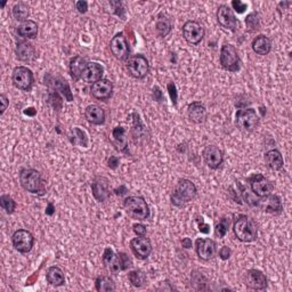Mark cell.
<instances>
[{"mask_svg": "<svg viewBox=\"0 0 292 292\" xmlns=\"http://www.w3.org/2000/svg\"><path fill=\"white\" fill-rule=\"evenodd\" d=\"M259 124V116L254 109H242L237 112V126L241 131H254Z\"/></svg>", "mask_w": 292, "mask_h": 292, "instance_id": "obj_8", "label": "cell"}, {"mask_svg": "<svg viewBox=\"0 0 292 292\" xmlns=\"http://www.w3.org/2000/svg\"><path fill=\"white\" fill-rule=\"evenodd\" d=\"M232 7H233V9L237 13L242 14V13L245 12V9L248 8V5L242 3V2H240V0H233V2H232Z\"/></svg>", "mask_w": 292, "mask_h": 292, "instance_id": "obj_41", "label": "cell"}, {"mask_svg": "<svg viewBox=\"0 0 292 292\" xmlns=\"http://www.w3.org/2000/svg\"><path fill=\"white\" fill-rule=\"evenodd\" d=\"M260 207L265 212L275 215V216L276 215H280L282 210H283L280 197L275 196V194H269V196L263 198L260 202Z\"/></svg>", "mask_w": 292, "mask_h": 292, "instance_id": "obj_22", "label": "cell"}, {"mask_svg": "<svg viewBox=\"0 0 292 292\" xmlns=\"http://www.w3.org/2000/svg\"><path fill=\"white\" fill-rule=\"evenodd\" d=\"M183 35L189 45H199L204 38V29L196 21H187L183 25Z\"/></svg>", "mask_w": 292, "mask_h": 292, "instance_id": "obj_13", "label": "cell"}, {"mask_svg": "<svg viewBox=\"0 0 292 292\" xmlns=\"http://www.w3.org/2000/svg\"><path fill=\"white\" fill-rule=\"evenodd\" d=\"M124 208L128 216L137 220H146L151 215L150 207L145 199L137 196L128 197L124 200Z\"/></svg>", "mask_w": 292, "mask_h": 292, "instance_id": "obj_4", "label": "cell"}, {"mask_svg": "<svg viewBox=\"0 0 292 292\" xmlns=\"http://www.w3.org/2000/svg\"><path fill=\"white\" fill-rule=\"evenodd\" d=\"M198 223H199V230H200V232L203 233V234H208L210 232V226H209L208 224L204 223V220H203L202 217L198 219Z\"/></svg>", "mask_w": 292, "mask_h": 292, "instance_id": "obj_45", "label": "cell"}, {"mask_svg": "<svg viewBox=\"0 0 292 292\" xmlns=\"http://www.w3.org/2000/svg\"><path fill=\"white\" fill-rule=\"evenodd\" d=\"M16 56L22 62H31L35 57V48L32 44L21 42L16 46Z\"/></svg>", "mask_w": 292, "mask_h": 292, "instance_id": "obj_26", "label": "cell"}, {"mask_svg": "<svg viewBox=\"0 0 292 292\" xmlns=\"http://www.w3.org/2000/svg\"><path fill=\"white\" fill-rule=\"evenodd\" d=\"M54 211H55V208H54V206H53L52 203H49V204H48V207H47V209H46V213L49 215V216H52V215L54 213Z\"/></svg>", "mask_w": 292, "mask_h": 292, "instance_id": "obj_51", "label": "cell"}, {"mask_svg": "<svg viewBox=\"0 0 292 292\" xmlns=\"http://www.w3.org/2000/svg\"><path fill=\"white\" fill-rule=\"evenodd\" d=\"M167 87H168V91H169V95H170V99H171L172 104L176 105V104H177V97H178L176 85L173 84V83H169Z\"/></svg>", "mask_w": 292, "mask_h": 292, "instance_id": "obj_42", "label": "cell"}, {"mask_svg": "<svg viewBox=\"0 0 292 292\" xmlns=\"http://www.w3.org/2000/svg\"><path fill=\"white\" fill-rule=\"evenodd\" d=\"M248 182L250 183L251 191L254 192L255 196H257L260 199L269 196L273 192L271 183L261 173H255V175L248 178Z\"/></svg>", "mask_w": 292, "mask_h": 292, "instance_id": "obj_11", "label": "cell"}, {"mask_svg": "<svg viewBox=\"0 0 292 292\" xmlns=\"http://www.w3.org/2000/svg\"><path fill=\"white\" fill-rule=\"evenodd\" d=\"M230 225V220L227 217H223L216 225V235L219 239H223L227 234Z\"/></svg>", "mask_w": 292, "mask_h": 292, "instance_id": "obj_38", "label": "cell"}, {"mask_svg": "<svg viewBox=\"0 0 292 292\" xmlns=\"http://www.w3.org/2000/svg\"><path fill=\"white\" fill-rule=\"evenodd\" d=\"M230 255H232V251L226 245L222 247V249L219 250V257L222 258L223 260H227L230 258Z\"/></svg>", "mask_w": 292, "mask_h": 292, "instance_id": "obj_44", "label": "cell"}, {"mask_svg": "<svg viewBox=\"0 0 292 292\" xmlns=\"http://www.w3.org/2000/svg\"><path fill=\"white\" fill-rule=\"evenodd\" d=\"M196 251L200 259L210 260L216 256L217 245L211 239H198L196 241Z\"/></svg>", "mask_w": 292, "mask_h": 292, "instance_id": "obj_17", "label": "cell"}, {"mask_svg": "<svg viewBox=\"0 0 292 292\" xmlns=\"http://www.w3.org/2000/svg\"><path fill=\"white\" fill-rule=\"evenodd\" d=\"M20 183L22 187L32 194L43 196L45 193V184L42 175L35 169H23L20 172Z\"/></svg>", "mask_w": 292, "mask_h": 292, "instance_id": "obj_5", "label": "cell"}, {"mask_svg": "<svg viewBox=\"0 0 292 292\" xmlns=\"http://www.w3.org/2000/svg\"><path fill=\"white\" fill-rule=\"evenodd\" d=\"M126 68L128 73L135 79H144L150 71V64L145 56L134 55L127 60Z\"/></svg>", "mask_w": 292, "mask_h": 292, "instance_id": "obj_7", "label": "cell"}, {"mask_svg": "<svg viewBox=\"0 0 292 292\" xmlns=\"http://www.w3.org/2000/svg\"><path fill=\"white\" fill-rule=\"evenodd\" d=\"M130 249L138 259L144 260L148 258V256L152 252V243L145 235L137 237L130 241Z\"/></svg>", "mask_w": 292, "mask_h": 292, "instance_id": "obj_15", "label": "cell"}, {"mask_svg": "<svg viewBox=\"0 0 292 292\" xmlns=\"http://www.w3.org/2000/svg\"><path fill=\"white\" fill-rule=\"evenodd\" d=\"M182 245H183V248H185V249L192 248V240L189 239V238L183 239V241H182Z\"/></svg>", "mask_w": 292, "mask_h": 292, "instance_id": "obj_50", "label": "cell"}, {"mask_svg": "<svg viewBox=\"0 0 292 292\" xmlns=\"http://www.w3.org/2000/svg\"><path fill=\"white\" fill-rule=\"evenodd\" d=\"M75 7L78 9V12L81 14H85L88 11V3L85 2V0H80V2H76Z\"/></svg>", "mask_w": 292, "mask_h": 292, "instance_id": "obj_47", "label": "cell"}, {"mask_svg": "<svg viewBox=\"0 0 292 292\" xmlns=\"http://www.w3.org/2000/svg\"><path fill=\"white\" fill-rule=\"evenodd\" d=\"M13 16L18 22H27L30 17V7L25 3H18L13 7Z\"/></svg>", "mask_w": 292, "mask_h": 292, "instance_id": "obj_33", "label": "cell"}, {"mask_svg": "<svg viewBox=\"0 0 292 292\" xmlns=\"http://www.w3.org/2000/svg\"><path fill=\"white\" fill-rule=\"evenodd\" d=\"M95 288L99 292H111L115 290V283L109 276H99L95 281Z\"/></svg>", "mask_w": 292, "mask_h": 292, "instance_id": "obj_34", "label": "cell"}, {"mask_svg": "<svg viewBox=\"0 0 292 292\" xmlns=\"http://www.w3.org/2000/svg\"><path fill=\"white\" fill-rule=\"evenodd\" d=\"M171 28H172V22H171L170 17H168L165 14L159 15L157 18V23H155L157 33L160 35V37L165 38L169 33H170Z\"/></svg>", "mask_w": 292, "mask_h": 292, "instance_id": "obj_32", "label": "cell"}, {"mask_svg": "<svg viewBox=\"0 0 292 292\" xmlns=\"http://www.w3.org/2000/svg\"><path fill=\"white\" fill-rule=\"evenodd\" d=\"M219 62L224 70L229 72H238L240 70V57L237 48L229 44L224 45L220 49Z\"/></svg>", "mask_w": 292, "mask_h": 292, "instance_id": "obj_6", "label": "cell"}, {"mask_svg": "<svg viewBox=\"0 0 292 292\" xmlns=\"http://www.w3.org/2000/svg\"><path fill=\"white\" fill-rule=\"evenodd\" d=\"M233 230L235 237H237L241 242H254L258 238V229L256 226L255 222L245 215H241L235 219L233 225Z\"/></svg>", "mask_w": 292, "mask_h": 292, "instance_id": "obj_2", "label": "cell"}, {"mask_svg": "<svg viewBox=\"0 0 292 292\" xmlns=\"http://www.w3.org/2000/svg\"><path fill=\"white\" fill-rule=\"evenodd\" d=\"M91 192L97 201H106L110 198L109 181L105 177H96L91 183Z\"/></svg>", "mask_w": 292, "mask_h": 292, "instance_id": "obj_20", "label": "cell"}, {"mask_svg": "<svg viewBox=\"0 0 292 292\" xmlns=\"http://www.w3.org/2000/svg\"><path fill=\"white\" fill-rule=\"evenodd\" d=\"M197 186L189 179H179L170 197V201L175 207H183L197 198Z\"/></svg>", "mask_w": 292, "mask_h": 292, "instance_id": "obj_1", "label": "cell"}, {"mask_svg": "<svg viewBox=\"0 0 292 292\" xmlns=\"http://www.w3.org/2000/svg\"><path fill=\"white\" fill-rule=\"evenodd\" d=\"M85 118L91 125H103L105 122V111L100 105L91 104L85 109Z\"/></svg>", "mask_w": 292, "mask_h": 292, "instance_id": "obj_24", "label": "cell"}, {"mask_svg": "<svg viewBox=\"0 0 292 292\" xmlns=\"http://www.w3.org/2000/svg\"><path fill=\"white\" fill-rule=\"evenodd\" d=\"M245 285L252 290H265L267 288V279L259 269H249L245 273Z\"/></svg>", "mask_w": 292, "mask_h": 292, "instance_id": "obj_18", "label": "cell"}, {"mask_svg": "<svg viewBox=\"0 0 292 292\" xmlns=\"http://www.w3.org/2000/svg\"><path fill=\"white\" fill-rule=\"evenodd\" d=\"M13 245L16 251L21 254H28L32 250L34 244V237L27 229H17L12 237Z\"/></svg>", "mask_w": 292, "mask_h": 292, "instance_id": "obj_10", "label": "cell"}, {"mask_svg": "<svg viewBox=\"0 0 292 292\" xmlns=\"http://www.w3.org/2000/svg\"><path fill=\"white\" fill-rule=\"evenodd\" d=\"M13 85L17 89L23 91H30L32 88L34 78L32 71L28 69L27 66H17L15 68L12 74Z\"/></svg>", "mask_w": 292, "mask_h": 292, "instance_id": "obj_9", "label": "cell"}, {"mask_svg": "<svg viewBox=\"0 0 292 292\" xmlns=\"http://www.w3.org/2000/svg\"><path fill=\"white\" fill-rule=\"evenodd\" d=\"M17 34L24 39H34L38 35V24L31 20L23 22L17 28Z\"/></svg>", "mask_w": 292, "mask_h": 292, "instance_id": "obj_30", "label": "cell"}, {"mask_svg": "<svg viewBox=\"0 0 292 292\" xmlns=\"http://www.w3.org/2000/svg\"><path fill=\"white\" fill-rule=\"evenodd\" d=\"M112 142L115 145L116 150H119L120 152H127L128 140L126 137V130L124 127L118 126L112 130Z\"/></svg>", "mask_w": 292, "mask_h": 292, "instance_id": "obj_29", "label": "cell"}, {"mask_svg": "<svg viewBox=\"0 0 292 292\" xmlns=\"http://www.w3.org/2000/svg\"><path fill=\"white\" fill-rule=\"evenodd\" d=\"M187 116L194 124H203L207 120V110L201 102H193L187 107Z\"/></svg>", "mask_w": 292, "mask_h": 292, "instance_id": "obj_23", "label": "cell"}, {"mask_svg": "<svg viewBox=\"0 0 292 292\" xmlns=\"http://www.w3.org/2000/svg\"><path fill=\"white\" fill-rule=\"evenodd\" d=\"M120 165V160L119 158L115 155H112L109 159H107V166H109L111 169H116Z\"/></svg>", "mask_w": 292, "mask_h": 292, "instance_id": "obj_46", "label": "cell"}, {"mask_svg": "<svg viewBox=\"0 0 292 292\" xmlns=\"http://www.w3.org/2000/svg\"><path fill=\"white\" fill-rule=\"evenodd\" d=\"M252 50L257 55H267L271 49V42L268 37L259 34L252 40Z\"/></svg>", "mask_w": 292, "mask_h": 292, "instance_id": "obj_28", "label": "cell"}, {"mask_svg": "<svg viewBox=\"0 0 292 292\" xmlns=\"http://www.w3.org/2000/svg\"><path fill=\"white\" fill-rule=\"evenodd\" d=\"M128 280H129L132 286H135V288L138 289L146 285V275L144 271H142L140 269L129 271V273H128Z\"/></svg>", "mask_w": 292, "mask_h": 292, "instance_id": "obj_35", "label": "cell"}, {"mask_svg": "<svg viewBox=\"0 0 292 292\" xmlns=\"http://www.w3.org/2000/svg\"><path fill=\"white\" fill-rule=\"evenodd\" d=\"M126 192H127L126 186H121L120 188H116V189H115V194H116V196H122V194H125Z\"/></svg>", "mask_w": 292, "mask_h": 292, "instance_id": "obj_52", "label": "cell"}, {"mask_svg": "<svg viewBox=\"0 0 292 292\" xmlns=\"http://www.w3.org/2000/svg\"><path fill=\"white\" fill-rule=\"evenodd\" d=\"M46 279L49 284L54 286H62L65 283V276L63 270L57 266H52L49 267L47 273H46Z\"/></svg>", "mask_w": 292, "mask_h": 292, "instance_id": "obj_31", "label": "cell"}, {"mask_svg": "<svg viewBox=\"0 0 292 292\" xmlns=\"http://www.w3.org/2000/svg\"><path fill=\"white\" fill-rule=\"evenodd\" d=\"M102 260L107 270H110L112 274H119L121 270H126L132 265L131 259L125 252L115 254L112 248L104 250Z\"/></svg>", "mask_w": 292, "mask_h": 292, "instance_id": "obj_3", "label": "cell"}, {"mask_svg": "<svg viewBox=\"0 0 292 292\" xmlns=\"http://www.w3.org/2000/svg\"><path fill=\"white\" fill-rule=\"evenodd\" d=\"M89 62L87 61L86 57L81 55H76L73 59H71L70 61V74L72 76V79L74 81H78L83 76L84 71L86 69L87 64Z\"/></svg>", "mask_w": 292, "mask_h": 292, "instance_id": "obj_25", "label": "cell"}, {"mask_svg": "<svg viewBox=\"0 0 292 292\" xmlns=\"http://www.w3.org/2000/svg\"><path fill=\"white\" fill-rule=\"evenodd\" d=\"M110 48L112 55H113L116 60L125 61L129 59V44H128L127 38L122 32L116 33L114 37L112 38L110 43Z\"/></svg>", "mask_w": 292, "mask_h": 292, "instance_id": "obj_12", "label": "cell"}, {"mask_svg": "<svg viewBox=\"0 0 292 292\" xmlns=\"http://www.w3.org/2000/svg\"><path fill=\"white\" fill-rule=\"evenodd\" d=\"M0 204H2L5 211L9 215L13 213L15 209H16V202L9 196H2V198H0Z\"/></svg>", "mask_w": 292, "mask_h": 292, "instance_id": "obj_39", "label": "cell"}, {"mask_svg": "<svg viewBox=\"0 0 292 292\" xmlns=\"http://www.w3.org/2000/svg\"><path fill=\"white\" fill-rule=\"evenodd\" d=\"M265 162L270 170L278 171L284 165L283 157L279 150H270L265 153Z\"/></svg>", "mask_w": 292, "mask_h": 292, "instance_id": "obj_27", "label": "cell"}, {"mask_svg": "<svg viewBox=\"0 0 292 292\" xmlns=\"http://www.w3.org/2000/svg\"><path fill=\"white\" fill-rule=\"evenodd\" d=\"M0 102H2V111H0V114L3 115L5 113V111L7 110V107L9 105V101L6 97V95L2 94V95H0Z\"/></svg>", "mask_w": 292, "mask_h": 292, "instance_id": "obj_48", "label": "cell"}, {"mask_svg": "<svg viewBox=\"0 0 292 292\" xmlns=\"http://www.w3.org/2000/svg\"><path fill=\"white\" fill-rule=\"evenodd\" d=\"M217 20L218 23L222 25L224 29L229 30V31L235 32L239 28V21L235 17L232 9L227 5H220L217 11Z\"/></svg>", "mask_w": 292, "mask_h": 292, "instance_id": "obj_14", "label": "cell"}, {"mask_svg": "<svg viewBox=\"0 0 292 292\" xmlns=\"http://www.w3.org/2000/svg\"><path fill=\"white\" fill-rule=\"evenodd\" d=\"M145 132H146V128L144 125L142 124L140 115L134 113V126H132V129H131V135L132 137H134L135 142L137 138H142L143 136H144Z\"/></svg>", "mask_w": 292, "mask_h": 292, "instance_id": "obj_36", "label": "cell"}, {"mask_svg": "<svg viewBox=\"0 0 292 292\" xmlns=\"http://www.w3.org/2000/svg\"><path fill=\"white\" fill-rule=\"evenodd\" d=\"M132 230H134L137 237H143V235H145L147 232L145 225L140 224V223H136L132 225Z\"/></svg>", "mask_w": 292, "mask_h": 292, "instance_id": "obj_43", "label": "cell"}, {"mask_svg": "<svg viewBox=\"0 0 292 292\" xmlns=\"http://www.w3.org/2000/svg\"><path fill=\"white\" fill-rule=\"evenodd\" d=\"M73 138H71V142L73 143L75 145H80V146H87L88 145V138H87L85 131H83L79 128H74L73 129Z\"/></svg>", "mask_w": 292, "mask_h": 292, "instance_id": "obj_37", "label": "cell"}, {"mask_svg": "<svg viewBox=\"0 0 292 292\" xmlns=\"http://www.w3.org/2000/svg\"><path fill=\"white\" fill-rule=\"evenodd\" d=\"M204 162L210 169H218L224 162V153L219 147L215 145H208L202 152Z\"/></svg>", "mask_w": 292, "mask_h": 292, "instance_id": "obj_16", "label": "cell"}, {"mask_svg": "<svg viewBox=\"0 0 292 292\" xmlns=\"http://www.w3.org/2000/svg\"><path fill=\"white\" fill-rule=\"evenodd\" d=\"M90 93L96 100L106 101L113 93V84L109 79H101L94 85H91Z\"/></svg>", "mask_w": 292, "mask_h": 292, "instance_id": "obj_19", "label": "cell"}, {"mask_svg": "<svg viewBox=\"0 0 292 292\" xmlns=\"http://www.w3.org/2000/svg\"><path fill=\"white\" fill-rule=\"evenodd\" d=\"M245 25H247V28L250 32L258 31L259 28H260V22H259L258 15L257 14L248 15L247 18H245Z\"/></svg>", "mask_w": 292, "mask_h": 292, "instance_id": "obj_40", "label": "cell"}, {"mask_svg": "<svg viewBox=\"0 0 292 292\" xmlns=\"http://www.w3.org/2000/svg\"><path fill=\"white\" fill-rule=\"evenodd\" d=\"M153 95H154L155 101H158V102L162 101V93H161V90H160V88H159V87H154V88H153Z\"/></svg>", "mask_w": 292, "mask_h": 292, "instance_id": "obj_49", "label": "cell"}, {"mask_svg": "<svg viewBox=\"0 0 292 292\" xmlns=\"http://www.w3.org/2000/svg\"><path fill=\"white\" fill-rule=\"evenodd\" d=\"M103 74H104L103 66L97 62H89L86 66V69L84 71L83 76H81V79H83L87 84L94 85L99 80L103 79L102 78Z\"/></svg>", "mask_w": 292, "mask_h": 292, "instance_id": "obj_21", "label": "cell"}]
</instances>
